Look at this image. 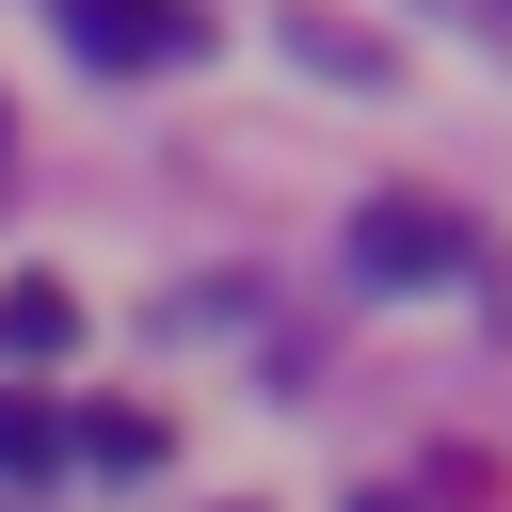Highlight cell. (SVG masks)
Wrapping results in <instances>:
<instances>
[{
	"instance_id": "1",
	"label": "cell",
	"mask_w": 512,
	"mask_h": 512,
	"mask_svg": "<svg viewBox=\"0 0 512 512\" xmlns=\"http://www.w3.org/2000/svg\"><path fill=\"white\" fill-rule=\"evenodd\" d=\"M64 48H80V64L160 80V64H192V48H208V16H192V0H64Z\"/></svg>"
},
{
	"instance_id": "2",
	"label": "cell",
	"mask_w": 512,
	"mask_h": 512,
	"mask_svg": "<svg viewBox=\"0 0 512 512\" xmlns=\"http://www.w3.org/2000/svg\"><path fill=\"white\" fill-rule=\"evenodd\" d=\"M352 272H368V288H432V272H464V224L416 208V192H368V208H352Z\"/></svg>"
},
{
	"instance_id": "3",
	"label": "cell",
	"mask_w": 512,
	"mask_h": 512,
	"mask_svg": "<svg viewBox=\"0 0 512 512\" xmlns=\"http://www.w3.org/2000/svg\"><path fill=\"white\" fill-rule=\"evenodd\" d=\"M32 464H64V416L32 384H0V480H32Z\"/></svg>"
},
{
	"instance_id": "4",
	"label": "cell",
	"mask_w": 512,
	"mask_h": 512,
	"mask_svg": "<svg viewBox=\"0 0 512 512\" xmlns=\"http://www.w3.org/2000/svg\"><path fill=\"white\" fill-rule=\"evenodd\" d=\"M0 336H16V352H64V336H80V304H64V288H16V304H0Z\"/></svg>"
},
{
	"instance_id": "5",
	"label": "cell",
	"mask_w": 512,
	"mask_h": 512,
	"mask_svg": "<svg viewBox=\"0 0 512 512\" xmlns=\"http://www.w3.org/2000/svg\"><path fill=\"white\" fill-rule=\"evenodd\" d=\"M80 448H96V464H160V416H128V400H96V416H80Z\"/></svg>"
},
{
	"instance_id": "6",
	"label": "cell",
	"mask_w": 512,
	"mask_h": 512,
	"mask_svg": "<svg viewBox=\"0 0 512 512\" xmlns=\"http://www.w3.org/2000/svg\"><path fill=\"white\" fill-rule=\"evenodd\" d=\"M368 512H400V496H368Z\"/></svg>"
}]
</instances>
